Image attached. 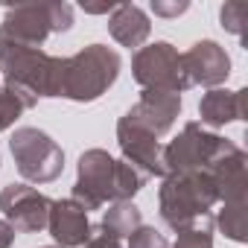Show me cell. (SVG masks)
Listing matches in <instances>:
<instances>
[{"instance_id":"cell-17","label":"cell","mask_w":248,"mask_h":248,"mask_svg":"<svg viewBox=\"0 0 248 248\" xmlns=\"http://www.w3.org/2000/svg\"><path fill=\"white\" fill-rule=\"evenodd\" d=\"M245 207L248 199H233V202H222V210L213 216V225L233 242H245L248 239V228H245Z\"/></svg>"},{"instance_id":"cell-15","label":"cell","mask_w":248,"mask_h":248,"mask_svg":"<svg viewBox=\"0 0 248 248\" xmlns=\"http://www.w3.org/2000/svg\"><path fill=\"white\" fill-rule=\"evenodd\" d=\"M245 99H248V91L239 88V91H225V88H213L202 96L199 102V117L204 126L210 129H222L233 120H245Z\"/></svg>"},{"instance_id":"cell-19","label":"cell","mask_w":248,"mask_h":248,"mask_svg":"<svg viewBox=\"0 0 248 248\" xmlns=\"http://www.w3.org/2000/svg\"><path fill=\"white\" fill-rule=\"evenodd\" d=\"M27 111V105L21 102L18 93H12L9 88H3L0 82V132H6L9 126H15V120Z\"/></svg>"},{"instance_id":"cell-16","label":"cell","mask_w":248,"mask_h":248,"mask_svg":"<svg viewBox=\"0 0 248 248\" xmlns=\"http://www.w3.org/2000/svg\"><path fill=\"white\" fill-rule=\"evenodd\" d=\"M143 225V216L138 210L135 202H114L105 213H102V231H108L111 236L123 239V236H132L138 228Z\"/></svg>"},{"instance_id":"cell-27","label":"cell","mask_w":248,"mask_h":248,"mask_svg":"<svg viewBox=\"0 0 248 248\" xmlns=\"http://www.w3.org/2000/svg\"><path fill=\"white\" fill-rule=\"evenodd\" d=\"M44 248H59V245H44Z\"/></svg>"},{"instance_id":"cell-12","label":"cell","mask_w":248,"mask_h":248,"mask_svg":"<svg viewBox=\"0 0 248 248\" xmlns=\"http://www.w3.org/2000/svg\"><path fill=\"white\" fill-rule=\"evenodd\" d=\"M138 126H143L146 132H152L155 138L167 135L175 120L181 114V96L178 93H167V91H143L140 99L126 111Z\"/></svg>"},{"instance_id":"cell-13","label":"cell","mask_w":248,"mask_h":248,"mask_svg":"<svg viewBox=\"0 0 248 248\" xmlns=\"http://www.w3.org/2000/svg\"><path fill=\"white\" fill-rule=\"evenodd\" d=\"M47 231L53 233L59 248H82L93 228L88 222V210L85 207H79L73 199H59L50 207Z\"/></svg>"},{"instance_id":"cell-4","label":"cell","mask_w":248,"mask_h":248,"mask_svg":"<svg viewBox=\"0 0 248 248\" xmlns=\"http://www.w3.org/2000/svg\"><path fill=\"white\" fill-rule=\"evenodd\" d=\"M73 27V6L62 3V0H44V3H18L9 6L0 24V32L41 47L53 32H67Z\"/></svg>"},{"instance_id":"cell-25","label":"cell","mask_w":248,"mask_h":248,"mask_svg":"<svg viewBox=\"0 0 248 248\" xmlns=\"http://www.w3.org/2000/svg\"><path fill=\"white\" fill-rule=\"evenodd\" d=\"M114 9H117L114 0H108V3H82V12L88 15H111Z\"/></svg>"},{"instance_id":"cell-5","label":"cell","mask_w":248,"mask_h":248,"mask_svg":"<svg viewBox=\"0 0 248 248\" xmlns=\"http://www.w3.org/2000/svg\"><path fill=\"white\" fill-rule=\"evenodd\" d=\"M231 140L219 138L216 132L202 129V123H187L181 129V135L175 140H170L161 149V161H164V172H210L213 164L231 152Z\"/></svg>"},{"instance_id":"cell-26","label":"cell","mask_w":248,"mask_h":248,"mask_svg":"<svg viewBox=\"0 0 248 248\" xmlns=\"http://www.w3.org/2000/svg\"><path fill=\"white\" fill-rule=\"evenodd\" d=\"M15 228L6 222V219H0V248H12V242H15Z\"/></svg>"},{"instance_id":"cell-18","label":"cell","mask_w":248,"mask_h":248,"mask_svg":"<svg viewBox=\"0 0 248 248\" xmlns=\"http://www.w3.org/2000/svg\"><path fill=\"white\" fill-rule=\"evenodd\" d=\"M146 184V175H140L129 161H114V202H132Z\"/></svg>"},{"instance_id":"cell-9","label":"cell","mask_w":248,"mask_h":248,"mask_svg":"<svg viewBox=\"0 0 248 248\" xmlns=\"http://www.w3.org/2000/svg\"><path fill=\"white\" fill-rule=\"evenodd\" d=\"M53 199L38 193L30 184H6L0 190V210L6 222L21 233H38L47 228Z\"/></svg>"},{"instance_id":"cell-22","label":"cell","mask_w":248,"mask_h":248,"mask_svg":"<svg viewBox=\"0 0 248 248\" xmlns=\"http://www.w3.org/2000/svg\"><path fill=\"white\" fill-rule=\"evenodd\" d=\"M129 248H170V242H167V236H164L158 228L140 225V228L129 236Z\"/></svg>"},{"instance_id":"cell-8","label":"cell","mask_w":248,"mask_h":248,"mask_svg":"<svg viewBox=\"0 0 248 248\" xmlns=\"http://www.w3.org/2000/svg\"><path fill=\"white\" fill-rule=\"evenodd\" d=\"M70 199L85 210H99L102 204H114V158L105 149L82 152Z\"/></svg>"},{"instance_id":"cell-21","label":"cell","mask_w":248,"mask_h":248,"mask_svg":"<svg viewBox=\"0 0 248 248\" xmlns=\"http://www.w3.org/2000/svg\"><path fill=\"white\" fill-rule=\"evenodd\" d=\"M219 21H222V27H225L231 35L242 38V35H245V3H239V0L225 3V6L219 9Z\"/></svg>"},{"instance_id":"cell-10","label":"cell","mask_w":248,"mask_h":248,"mask_svg":"<svg viewBox=\"0 0 248 248\" xmlns=\"http://www.w3.org/2000/svg\"><path fill=\"white\" fill-rule=\"evenodd\" d=\"M117 143H120V152H123V161H129L140 175L149 178H164V161H161V143L152 132H146L143 126L123 114L117 120Z\"/></svg>"},{"instance_id":"cell-14","label":"cell","mask_w":248,"mask_h":248,"mask_svg":"<svg viewBox=\"0 0 248 248\" xmlns=\"http://www.w3.org/2000/svg\"><path fill=\"white\" fill-rule=\"evenodd\" d=\"M108 32L120 47L140 50L146 44V38L152 35V24H149V15L140 6L117 3V9L108 15Z\"/></svg>"},{"instance_id":"cell-11","label":"cell","mask_w":248,"mask_h":248,"mask_svg":"<svg viewBox=\"0 0 248 248\" xmlns=\"http://www.w3.org/2000/svg\"><path fill=\"white\" fill-rule=\"evenodd\" d=\"M181 67H184V76L193 85H204V88H219L222 82H228L231 76V59L225 53L222 44L204 38V41H196L187 53H181Z\"/></svg>"},{"instance_id":"cell-23","label":"cell","mask_w":248,"mask_h":248,"mask_svg":"<svg viewBox=\"0 0 248 248\" xmlns=\"http://www.w3.org/2000/svg\"><path fill=\"white\" fill-rule=\"evenodd\" d=\"M190 9L187 0H172V3H167V0H152V12L158 18H178Z\"/></svg>"},{"instance_id":"cell-6","label":"cell","mask_w":248,"mask_h":248,"mask_svg":"<svg viewBox=\"0 0 248 248\" xmlns=\"http://www.w3.org/2000/svg\"><path fill=\"white\" fill-rule=\"evenodd\" d=\"M9 152L15 158L18 172L32 184H50L64 170V149L41 129L24 126L9 138Z\"/></svg>"},{"instance_id":"cell-2","label":"cell","mask_w":248,"mask_h":248,"mask_svg":"<svg viewBox=\"0 0 248 248\" xmlns=\"http://www.w3.org/2000/svg\"><path fill=\"white\" fill-rule=\"evenodd\" d=\"M219 202L210 172H172L164 175L158 190V213L167 228L187 231L196 225H213V204Z\"/></svg>"},{"instance_id":"cell-7","label":"cell","mask_w":248,"mask_h":248,"mask_svg":"<svg viewBox=\"0 0 248 248\" xmlns=\"http://www.w3.org/2000/svg\"><path fill=\"white\" fill-rule=\"evenodd\" d=\"M132 76L143 91H167V93H184L190 88L181 53L170 41H155L149 47H140L132 59Z\"/></svg>"},{"instance_id":"cell-1","label":"cell","mask_w":248,"mask_h":248,"mask_svg":"<svg viewBox=\"0 0 248 248\" xmlns=\"http://www.w3.org/2000/svg\"><path fill=\"white\" fill-rule=\"evenodd\" d=\"M0 73H3V88L18 93L30 111L38 105V99L59 96L62 56H50L41 47L15 41L0 32Z\"/></svg>"},{"instance_id":"cell-20","label":"cell","mask_w":248,"mask_h":248,"mask_svg":"<svg viewBox=\"0 0 248 248\" xmlns=\"http://www.w3.org/2000/svg\"><path fill=\"white\" fill-rule=\"evenodd\" d=\"M172 248H213V225H196V228L178 231V239Z\"/></svg>"},{"instance_id":"cell-24","label":"cell","mask_w":248,"mask_h":248,"mask_svg":"<svg viewBox=\"0 0 248 248\" xmlns=\"http://www.w3.org/2000/svg\"><path fill=\"white\" fill-rule=\"evenodd\" d=\"M88 248H123L120 245V239L117 236H111L108 231H102V228H96V231H91V236H88V242H85Z\"/></svg>"},{"instance_id":"cell-3","label":"cell","mask_w":248,"mask_h":248,"mask_svg":"<svg viewBox=\"0 0 248 248\" xmlns=\"http://www.w3.org/2000/svg\"><path fill=\"white\" fill-rule=\"evenodd\" d=\"M120 56L105 44H88L76 56L62 59V79L59 96L73 102H93L99 99L120 76Z\"/></svg>"}]
</instances>
